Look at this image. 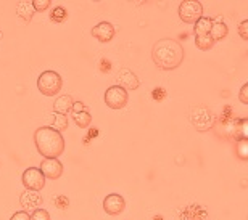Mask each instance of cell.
<instances>
[{
    "instance_id": "6",
    "label": "cell",
    "mask_w": 248,
    "mask_h": 220,
    "mask_svg": "<svg viewBox=\"0 0 248 220\" xmlns=\"http://www.w3.org/2000/svg\"><path fill=\"white\" fill-rule=\"evenodd\" d=\"M21 180H23L24 187L28 190H31V191H41L44 188V185H46V177H44V174L41 172L39 167L26 169V171L23 172Z\"/></svg>"
},
{
    "instance_id": "25",
    "label": "cell",
    "mask_w": 248,
    "mask_h": 220,
    "mask_svg": "<svg viewBox=\"0 0 248 220\" xmlns=\"http://www.w3.org/2000/svg\"><path fill=\"white\" fill-rule=\"evenodd\" d=\"M62 18H66V12H64L63 8H55V13L52 15V19H55V21H60Z\"/></svg>"
},
{
    "instance_id": "4",
    "label": "cell",
    "mask_w": 248,
    "mask_h": 220,
    "mask_svg": "<svg viewBox=\"0 0 248 220\" xmlns=\"http://www.w3.org/2000/svg\"><path fill=\"white\" fill-rule=\"evenodd\" d=\"M179 16L187 24H195L203 18V5L198 0H186L179 5Z\"/></svg>"
},
{
    "instance_id": "2",
    "label": "cell",
    "mask_w": 248,
    "mask_h": 220,
    "mask_svg": "<svg viewBox=\"0 0 248 220\" xmlns=\"http://www.w3.org/2000/svg\"><path fill=\"white\" fill-rule=\"evenodd\" d=\"M34 143L44 159H58L64 153L63 135L52 127H39L34 132Z\"/></svg>"
},
{
    "instance_id": "19",
    "label": "cell",
    "mask_w": 248,
    "mask_h": 220,
    "mask_svg": "<svg viewBox=\"0 0 248 220\" xmlns=\"http://www.w3.org/2000/svg\"><path fill=\"white\" fill-rule=\"evenodd\" d=\"M31 220H50V214L46 209H34L31 214Z\"/></svg>"
},
{
    "instance_id": "24",
    "label": "cell",
    "mask_w": 248,
    "mask_h": 220,
    "mask_svg": "<svg viewBox=\"0 0 248 220\" xmlns=\"http://www.w3.org/2000/svg\"><path fill=\"white\" fill-rule=\"evenodd\" d=\"M10 220H31V216H29L26 211H18L13 214V217Z\"/></svg>"
},
{
    "instance_id": "22",
    "label": "cell",
    "mask_w": 248,
    "mask_h": 220,
    "mask_svg": "<svg viewBox=\"0 0 248 220\" xmlns=\"http://www.w3.org/2000/svg\"><path fill=\"white\" fill-rule=\"evenodd\" d=\"M239 36L244 39V41H248V19L242 21L239 24Z\"/></svg>"
},
{
    "instance_id": "14",
    "label": "cell",
    "mask_w": 248,
    "mask_h": 220,
    "mask_svg": "<svg viewBox=\"0 0 248 220\" xmlns=\"http://www.w3.org/2000/svg\"><path fill=\"white\" fill-rule=\"evenodd\" d=\"M227 34H229V29H227V26L224 23L221 21H213V28H211V32L210 36L213 37V41L217 42V41H222Z\"/></svg>"
},
{
    "instance_id": "9",
    "label": "cell",
    "mask_w": 248,
    "mask_h": 220,
    "mask_svg": "<svg viewBox=\"0 0 248 220\" xmlns=\"http://www.w3.org/2000/svg\"><path fill=\"white\" fill-rule=\"evenodd\" d=\"M92 36L97 39V41H100V42H110L113 37H115V28H113V24L111 23H108V21H102V23H98L97 26H93L92 28Z\"/></svg>"
},
{
    "instance_id": "5",
    "label": "cell",
    "mask_w": 248,
    "mask_h": 220,
    "mask_svg": "<svg viewBox=\"0 0 248 220\" xmlns=\"http://www.w3.org/2000/svg\"><path fill=\"white\" fill-rule=\"evenodd\" d=\"M129 102V95L127 90H124L120 86H113L108 87L105 92V103L108 108L111 109H123Z\"/></svg>"
},
{
    "instance_id": "3",
    "label": "cell",
    "mask_w": 248,
    "mask_h": 220,
    "mask_svg": "<svg viewBox=\"0 0 248 220\" xmlns=\"http://www.w3.org/2000/svg\"><path fill=\"white\" fill-rule=\"evenodd\" d=\"M63 79L57 71H44L37 79L39 92L46 97H53L62 90Z\"/></svg>"
},
{
    "instance_id": "1",
    "label": "cell",
    "mask_w": 248,
    "mask_h": 220,
    "mask_svg": "<svg viewBox=\"0 0 248 220\" xmlns=\"http://www.w3.org/2000/svg\"><path fill=\"white\" fill-rule=\"evenodd\" d=\"M152 58L158 68L165 71H172L184 61V48L174 39H161L153 47Z\"/></svg>"
},
{
    "instance_id": "18",
    "label": "cell",
    "mask_w": 248,
    "mask_h": 220,
    "mask_svg": "<svg viewBox=\"0 0 248 220\" xmlns=\"http://www.w3.org/2000/svg\"><path fill=\"white\" fill-rule=\"evenodd\" d=\"M66 127H68L66 116H63V114H55V126H52V129H55V131L62 132Z\"/></svg>"
},
{
    "instance_id": "11",
    "label": "cell",
    "mask_w": 248,
    "mask_h": 220,
    "mask_svg": "<svg viewBox=\"0 0 248 220\" xmlns=\"http://www.w3.org/2000/svg\"><path fill=\"white\" fill-rule=\"evenodd\" d=\"M73 98L69 97V95H62V97H58L55 100V103H53V113L55 114H66L71 111L73 108Z\"/></svg>"
},
{
    "instance_id": "10",
    "label": "cell",
    "mask_w": 248,
    "mask_h": 220,
    "mask_svg": "<svg viewBox=\"0 0 248 220\" xmlns=\"http://www.w3.org/2000/svg\"><path fill=\"white\" fill-rule=\"evenodd\" d=\"M118 81H120V87H123L124 90H136L139 87V84H140L137 76L131 69H121Z\"/></svg>"
},
{
    "instance_id": "21",
    "label": "cell",
    "mask_w": 248,
    "mask_h": 220,
    "mask_svg": "<svg viewBox=\"0 0 248 220\" xmlns=\"http://www.w3.org/2000/svg\"><path fill=\"white\" fill-rule=\"evenodd\" d=\"M239 138L240 140H248V119L240 121L239 126Z\"/></svg>"
},
{
    "instance_id": "20",
    "label": "cell",
    "mask_w": 248,
    "mask_h": 220,
    "mask_svg": "<svg viewBox=\"0 0 248 220\" xmlns=\"http://www.w3.org/2000/svg\"><path fill=\"white\" fill-rule=\"evenodd\" d=\"M32 7L36 12H44L50 7V0H32Z\"/></svg>"
},
{
    "instance_id": "8",
    "label": "cell",
    "mask_w": 248,
    "mask_h": 220,
    "mask_svg": "<svg viewBox=\"0 0 248 220\" xmlns=\"http://www.w3.org/2000/svg\"><path fill=\"white\" fill-rule=\"evenodd\" d=\"M39 169H41V172L44 174V177L50 178V180L60 178L63 174V164L58 161V159H44Z\"/></svg>"
},
{
    "instance_id": "17",
    "label": "cell",
    "mask_w": 248,
    "mask_h": 220,
    "mask_svg": "<svg viewBox=\"0 0 248 220\" xmlns=\"http://www.w3.org/2000/svg\"><path fill=\"white\" fill-rule=\"evenodd\" d=\"M237 156H239L240 159H244V161H247L248 159V140H239L237 142Z\"/></svg>"
},
{
    "instance_id": "13",
    "label": "cell",
    "mask_w": 248,
    "mask_h": 220,
    "mask_svg": "<svg viewBox=\"0 0 248 220\" xmlns=\"http://www.w3.org/2000/svg\"><path fill=\"white\" fill-rule=\"evenodd\" d=\"M16 12H18V16L21 19H24L26 23L31 21L32 15H34V12H36L32 7V0H23V2H19Z\"/></svg>"
},
{
    "instance_id": "7",
    "label": "cell",
    "mask_w": 248,
    "mask_h": 220,
    "mask_svg": "<svg viewBox=\"0 0 248 220\" xmlns=\"http://www.w3.org/2000/svg\"><path fill=\"white\" fill-rule=\"evenodd\" d=\"M124 207H126V201H124L121 194L111 193L103 199V209H105L108 216H118L124 211Z\"/></svg>"
},
{
    "instance_id": "23",
    "label": "cell",
    "mask_w": 248,
    "mask_h": 220,
    "mask_svg": "<svg viewBox=\"0 0 248 220\" xmlns=\"http://www.w3.org/2000/svg\"><path fill=\"white\" fill-rule=\"evenodd\" d=\"M239 100H240V102L244 103V104H248V82L242 86L240 92H239Z\"/></svg>"
},
{
    "instance_id": "26",
    "label": "cell",
    "mask_w": 248,
    "mask_h": 220,
    "mask_svg": "<svg viewBox=\"0 0 248 220\" xmlns=\"http://www.w3.org/2000/svg\"><path fill=\"white\" fill-rule=\"evenodd\" d=\"M86 109V106H84V103L81 102H74L73 103V108H71V113H81Z\"/></svg>"
},
{
    "instance_id": "16",
    "label": "cell",
    "mask_w": 248,
    "mask_h": 220,
    "mask_svg": "<svg viewBox=\"0 0 248 220\" xmlns=\"http://www.w3.org/2000/svg\"><path fill=\"white\" fill-rule=\"evenodd\" d=\"M195 45L197 48L203 50V52H208V50L213 48V45H215V41H213V37L208 34V36H197L195 37Z\"/></svg>"
},
{
    "instance_id": "15",
    "label": "cell",
    "mask_w": 248,
    "mask_h": 220,
    "mask_svg": "<svg viewBox=\"0 0 248 220\" xmlns=\"http://www.w3.org/2000/svg\"><path fill=\"white\" fill-rule=\"evenodd\" d=\"M73 119H74V122H76V126L81 127V129L89 127L92 122V116L87 109H84V111H81V113H73Z\"/></svg>"
},
{
    "instance_id": "12",
    "label": "cell",
    "mask_w": 248,
    "mask_h": 220,
    "mask_svg": "<svg viewBox=\"0 0 248 220\" xmlns=\"http://www.w3.org/2000/svg\"><path fill=\"white\" fill-rule=\"evenodd\" d=\"M211 28H213V19H211V18H208V16L200 18L195 24H193V31H195V37H197V36H208V34L211 32Z\"/></svg>"
}]
</instances>
